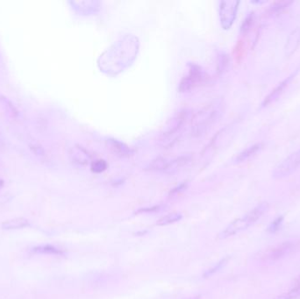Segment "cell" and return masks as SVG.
<instances>
[{"label":"cell","mask_w":300,"mask_h":299,"mask_svg":"<svg viewBox=\"0 0 300 299\" xmlns=\"http://www.w3.org/2000/svg\"><path fill=\"white\" fill-rule=\"evenodd\" d=\"M268 208H269L268 203H260L255 208L251 210L249 213H247L246 215H244L242 218H237L232 222L222 233H219V239H227L228 237L235 235L236 233H240L241 231L249 228L264 215V213L267 211Z\"/></svg>","instance_id":"cell-1"},{"label":"cell","mask_w":300,"mask_h":299,"mask_svg":"<svg viewBox=\"0 0 300 299\" xmlns=\"http://www.w3.org/2000/svg\"><path fill=\"white\" fill-rule=\"evenodd\" d=\"M221 114V109L219 105L214 104L207 105V107L198 111L195 117L192 119L193 125L192 126V135L193 136H202L207 134L213 124H215Z\"/></svg>","instance_id":"cell-2"},{"label":"cell","mask_w":300,"mask_h":299,"mask_svg":"<svg viewBox=\"0 0 300 299\" xmlns=\"http://www.w3.org/2000/svg\"><path fill=\"white\" fill-rule=\"evenodd\" d=\"M188 116H189L188 111L182 110L174 117V119L171 121V126L168 127V129L162 134V136L160 138V141H161L162 146L168 147L176 141L181 128L186 122Z\"/></svg>","instance_id":"cell-3"},{"label":"cell","mask_w":300,"mask_h":299,"mask_svg":"<svg viewBox=\"0 0 300 299\" xmlns=\"http://www.w3.org/2000/svg\"><path fill=\"white\" fill-rule=\"evenodd\" d=\"M298 244L297 241H285L270 247L262 251L260 258L264 261H276L297 250Z\"/></svg>","instance_id":"cell-4"},{"label":"cell","mask_w":300,"mask_h":299,"mask_svg":"<svg viewBox=\"0 0 300 299\" xmlns=\"http://www.w3.org/2000/svg\"><path fill=\"white\" fill-rule=\"evenodd\" d=\"M300 166V150L291 154L287 158L285 159L274 170L272 177L275 179H283L287 177L297 171Z\"/></svg>","instance_id":"cell-5"},{"label":"cell","mask_w":300,"mask_h":299,"mask_svg":"<svg viewBox=\"0 0 300 299\" xmlns=\"http://www.w3.org/2000/svg\"><path fill=\"white\" fill-rule=\"evenodd\" d=\"M207 79V75L200 67L192 64L189 74L182 79L179 84L180 92H184L192 90L194 87L203 84Z\"/></svg>","instance_id":"cell-6"},{"label":"cell","mask_w":300,"mask_h":299,"mask_svg":"<svg viewBox=\"0 0 300 299\" xmlns=\"http://www.w3.org/2000/svg\"><path fill=\"white\" fill-rule=\"evenodd\" d=\"M239 1H221L219 4V17L223 28L229 29L236 18Z\"/></svg>","instance_id":"cell-7"},{"label":"cell","mask_w":300,"mask_h":299,"mask_svg":"<svg viewBox=\"0 0 300 299\" xmlns=\"http://www.w3.org/2000/svg\"><path fill=\"white\" fill-rule=\"evenodd\" d=\"M296 75V73H293V74H291L290 77H288L287 78H285L284 81L281 82L268 95L267 98H265L264 99V103H262V106L265 107V106H267L268 105H270L271 104L272 102L276 101V99L279 98L280 95L282 94L283 91L285 90V88L288 86V84H290V82L291 81V79L293 78V77H295Z\"/></svg>","instance_id":"cell-8"},{"label":"cell","mask_w":300,"mask_h":299,"mask_svg":"<svg viewBox=\"0 0 300 299\" xmlns=\"http://www.w3.org/2000/svg\"><path fill=\"white\" fill-rule=\"evenodd\" d=\"M69 156L72 161L79 165H86L90 162V156L86 150L79 146H75L70 150Z\"/></svg>","instance_id":"cell-9"},{"label":"cell","mask_w":300,"mask_h":299,"mask_svg":"<svg viewBox=\"0 0 300 299\" xmlns=\"http://www.w3.org/2000/svg\"><path fill=\"white\" fill-rule=\"evenodd\" d=\"M73 7L76 10H78L79 12L83 13H90V12H95L99 9V1H74L70 2Z\"/></svg>","instance_id":"cell-10"},{"label":"cell","mask_w":300,"mask_h":299,"mask_svg":"<svg viewBox=\"0 0 300 299\" xmlns=\"http://www.w3.org/2000/svg\"><path fill=\"white\" fill-rule=\"evenodd\" d=\"M300 42V29L297 28L296 30L293 31L289 36L287 40V43L285 46V54L286 57H290L294 53L297 47L299 45Z\"/></svg>","instance_id":"cell-11"},{"label":"cell","mask_w":300,"mask_h":299,"mask_svg":"<svg viewBox=\"0 0 300 299\" xmlns=\"http://www.w3.org/2000/svg\"><path fill=\"white\" fill-rule=\"evenodd\" d=\"M107 143H108L109 147L114 151V153L117 154L119 156H128L132 154V151H131L129 147L126 146V144L122 143V142H120L117 140L110 139L107 141Z\"/></svg>","instance_id":"cell-12"},{"label":"cell","mask_w":300,"mask_h":299,"mask_svg":"<svg viewBox=\"0 0 300 299\" xmlns=\"http://www.w3.org/2000/svg\"><path fill=\"white\" fill-rule=\"evenodd\" d=\"M0 105L3 108L4 111H6L8 116L13 119H16L18 116V109L15 105H13L9 99H7L6 96H4L2 93H0Z\"/></svg>","instance_id":"cell-13"},{"label":"cell","mask_w":300,"mask_h":299,"mask_svg":"<svg viewBox=\"0 0 300 299\" xmlns=\"http://www.w3.org/2000/svg\"><path fill=\"white\" fill-rule=\"evenodd\" d=\"M262 147V143H256L253 145L251 147H248L246 150H243L242 152L240 153L236 158H235V162L240 163V162H243L247 160H249L250 157L255 156L256 153L258 152L259 150H261Z\"/></svg>","instance_id":"cell-14"},{"label":"cell","mask_w":300,"mask_h":299,"mask_svg":"<svg viewBox=\"0 0 300 299\" xmlns=\"http://www.w3.org/2000/svg\"><path fill=\"white\" fill-rule=\"evenodd\" d=\"M29 226V222L24 218H16L6 220L2 224V228L6 230H12V229H21L27 228Z\"/></svg>","instance_id":"cell-15"},{"label":"cell","mask_w":300,"mask_h":299,"mask_svg":"<svg viewBox=\"0 0 300 299\" xmlns=\"http://www.w3.org/2000/svg\"><path fill=\"white\" fill-rule=\"evenodd\" d=\"M190 162L189 156H180L178 158L175 159L173 161L168 162V167L166 169L165 171L168 172H174L177 171L179 167H183L184 165H186Z\"/></svg>","instance_id":"cell-16"},{"label":"cell","mask_w":300,"mask_h":299,"mask_svg":"<svg viewBox=\"0 0 300 299\" xmlns=\"http://www.w3.org/2000/svg\"><path fill=\"white\" fill-rule=\"evenodd\" d=\"M33 252L37 254H54V255H63V252L55 247L51 245L39 246L33 248Z\"/></svg>","instance_id":"cell-17"},{"label":"cell","mask_w":300,"mask_h":299,"mask_svg":"<svg viewBox=\"0 0 300 299\" xmlns=\"http://www.w3.org/2000/svg\"><path fill=\"white\" fill-rule=\"evenodd\" d=\"M182 219V214L180 213H174L168 214V215L162 217L157 221V226H167V225L172 224L175 222L179 221Z\"/></svg>","instance_id":"cell-18"},{"label":"cell","mask_w":300,"mask_h":299,"mask_svg":"<svg viewBox=\"0 0 300 299\" xmlns=\"http://www.w3.org/2000/svg\"><path fill=\"white\" fill-rule=\"evenodd\" d=\"M254 23H255V14H254V12H250L249 15L244 18L243 22L240 26V33L242 34H246L250 30V28L252 27Z\"/></svg>","instance_id":"cell-19"},{"label":"cell","mask_w":300,"mask_h":299,"mask_svg":"<svg viewBox=\"0 0 300 299\" xmlns=\"http://www.w3.org/2000/svg\"><path fill=\"white\" fill-rule=\"evenodd\" d=\"M168 162L166 159L162 158V157L156 158L149 165L150 170H152V171H165L166 169L168 167Z\"/></svg>","instance_id":"cell-20"},{"label":"cell","mask_w":300,"mask_h":299,"mask_svg":"<svg viewBox=\"0 0 300 299\" xmlns=\"http://www.w3.org/2000/svg\"><path fill=\"white\" fill-rule=\"evenodd\" d=\"M291 4H292V2H276V3L273 4L272 6H270L269 12L272 15L276 14V13H279V12H282L283 10L287 8Z\"/></svg>","instance_id":"cell-21"},{"label":"cell","mask_w":300,"mask_h":299,"mask_svg":"<svg viewBox=\"0 0 300 299\" xmlns=\"http://www.w3.org/2000/svg\"><path fill=\"white\" fill-rule=\"evenodd\" d=\"M228 258H224L219 263H218L215 266L213 267L212 269H208L207 272L204 273V275H203L204 278H208V277H210L211 275H213V274L218 272L219 270L222 269L223 267L225 266L226 264L228 263Z\"/></svg>","instance_id":"cell-22"},{"label":"cell","mask_w":300,"mask_h":299,"mask_svg":"<svg viewBox=\"0 0 300 299\" xmlns=\"http://www.w3.org/2000/svg\"><path fill=\"white\" fill-rule=\"evenodd\" d=\"M107 169V163L104 160H96L91 163V171L95 173H101Z\"/></svg>","instance_id":"cell-23"},{"label":"cell","mask_w":300,"mask_h":299,"mask_svg":"<svg viewBox=\"0 0 300 299\" xmlns=\"http://www.w3.org/2000/svg\"><path fill=\"white\" fill-rule=\"evenodd\" d=\"M228 65H229V57H228V54L223 53V54H220V57H219L218 71L219 73H223L227 70Z\"/></svg>","instance_id":"cell-24"},{"label":"cell","mask_w":300,"mask_h":299,"mask_svg":"<svg viewBox=\"0 0 300 299\" xmlns=\"http://www.w3.org/2000/svg\"><path fill=\"white\" fill-rule=\"evenodd\" d=\"M300 296V290L292 289L289 290L287 293L283 294L281 296H276L274 299H296Z\"/></svg>","instance_id":"cell-25"},{"label":"cell","mask_w":300,"mask_h":299,"mask_svg":"<svg viewBox=\"0 0 300 299\" xmlns=\"http://www.w3.org/2000/svg\"><path fill=\"white\" fill-rule=\"evenodd\" d=\"M282 222L283 217H278V218H276V219L270 225V227L268 228V232H270V233H271L276 232V231L279 229L280 226L282 224Z\"/></svg>","instance_id":"cell-26"},{"label":"cell","mask_w":300,"mask_h":299,"mask_svg":"<svg viewBox=\"0 0 300 299\" xmlns=\"http://www.w3.org/2000/svg\"><path fill=\"white\" fill-rule=\"evenodd\" d=\"M30 147L33 150V153L36 154V156H41V157L45 156V151L39 144H32V145H30Z\"/></svg>","instance_id":"cell-27"},{"label":"cell","mask_w":300,"mask_h":299,"mask_svg":"<svg viewBox=\"0 0 300 299\" xmlns=\"http://www.w3.org/2000/svg\"><path fill=\"white\" fill-rule=\"evenodd\" d=\"M187 187L186 183H183V184H181V185L178 186L177 188H175L172 192H171V195H177L178 193H180L181 192H183V190H185Z\"/></svg>","instance_id":"cell-28"},{"label":"cell","mask_w":300,"mask_h":299,"mask_svg":"<svg viewBox=\"0 0 300 299\" xmlns=\"http://www.w3.org/2000/svg\"><path fill=\"white\" fill-rule=\"evenodd\" d=\"M292 289H296V290H300V276H298L296 280H295Z\"/></svg>","instance_id":"cell-29"},{"label":"cell","mask_w":300,"mask_h":299,"mask_svg":"<svg viewBox=\"0 0 300 299\" xmlns=\"http://www.w3.org/2000/svg\"><path fill=\"white\" fill-rule=\"evenodd\" d=\"M192 299H199V297H198H198H195V298H192Z\"/></svg>","instance_id":"cell-30"}]
</instances>
